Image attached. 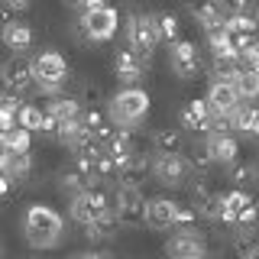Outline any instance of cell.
<instances>
[{
  "label": "cell",
  "mask_w": 259,
  "mask_h": 259,
  "mask_svg": "<svg viewBox=\"0 0 259 259\" xmlns=\"http://www.w3.org/2000/svg\"><path fill=\"white\" fill-rule=\"evenodd\" d=\"M230 126L240 130V133H246L249 140H259V110L249 107V104H237L230 113Z\"/></svg>",
  "instance_id": "cell-21"
},
{
  "label": "cell",
  "mask_w": 259,
  "mask_h": 259,
  "mask_svg": "<svg viewBox=\"0 0 259 259\" xmlns=\"http://www.w3.org/2000/svg\"><path fill=\"white\" fill-rule=\"evenodd\" d=\"M159 46V32L149 13H133L126 20V49L136 59H149L152 49Z\"/></svg>",
  "instance_id": "cell-4"
},
{
  "label": "cell",
  "mask_w": 259,
  "mask_h": 259,
  "mask_svg": "<svg viewBox=\"0 0 259 259\" xmlns=\"http://www.w3.org/2000/svg\"><path fill=\"white\" fill-rule=\"evenodd\" d=\"M149 113V94L143 88H120L107 104V120L120 130L136 126Z\"/></svg>",
  "instance_id": "cell-2"
},
{
  "label": "cell",
  "mask_w": 259,
  "mask_h": 259,
  "mask_svg": "<svg viewBox=\"0 0 259 259\" xmlns=\"http://www.w3.org/2000/svg\"><path fill=\"white\" fill-rule=\"evenodd\" d=\"M198 210L191 204H178V214H175V227H198Z\"/></svg>",
  "instance_id": "cell-35"
},
{
  "label": "cell",
  "mask_w": 259,
  "mask_h": 259,
  "mask_svg": "<svg viewBox=\"0 0 259 259\" xmlns=\"http://www.w3.org/2000/svg\"><path fill=\"white\" fill-rule=\"evenodd\" d=\"M224 29L230 32V36H246V32H256V20L249 13H227Z\"/></svg>",
  "instance_id": "cell-31"
},
{
  "label": "cell",
  "mask_w": 259,
  "mask_h": 259,
  "mask_svg": "<svg viewBox=\"0 0 259 259\" xmlns=\"http://www.w3.org/2000/svg\"><path fill=\"white\" fill-rule=\"evenodd\" d=\"M168 259H207V243L198 227H175V233L165 240Z\"/></svg>",
  "instance_id": "cell-5"
},
{
  "label": "cell",
  "mask_w": 259,
  "mask_h": 259,
  "mask_svg": "<svg viewBox=\"0 0 259 259\" xmlns=\"http://www.w3.org/2000/svg\"><path fill=\"white\" fill-rule=\"evenodd\" d=\"M68 214H71V221H75V224L88 227V224H94L97 217H107L110 214V198L104 191H97V188H88V191H81V194L71 198Z\"/></svg>",
  "instance_id": "cell-7"
},
{
  "label": "cell",
  "mask_w": 259,
  "mask_h": 259,
  "mask_svg": "<svg viewBox=\"0 0 259 259\" xmlns=\"http://www.w3.org/2000/svg\"><path fill=\"white\" fill-rule=\"evenodd\" d=\"M4 84H7L10 94H20L32 84V62L26 55H13V59L4 65Z\"/></svg>",
  "instance_id": "cell-13"
},
{
  "label": "cell",
  "mask_w": 259,
  "mask_h": 259,
  "mask_svg": "<svg viewBox=\"0 0 259 259\" xmlns=\"http://www.w3.org/2000/svg\"><path fill=\"white\" fill-rule=\"evenodd\" d=\"M227 7V13H246L249 7H253V0H221Z\"/></svg>",
  "instance_id": "cell-37"
},
{
  "label": "cell",
  "mask_w": 259,
  "mask_h": 259,
  "mask_svg": "<svg viewBox=\"0 0 259 259\" xmlns=\"http://www.w3.org/2000/svg\"><path fill=\"white\" fill-rule=\"evenodd\" d=\"M204 101H207L210 113H217V117H230L233 107L240 104V94H237V88L227 84V81H210Z\"/></svg>",
  "instance_id": "cell-12"
},
{
  "label": "cell",
  "mask_w": 259,
  "mask_h": 259,
  "mask_svg": "<svg viewBox=\"0 0 259 259\" xmlns=\"http://www.w3.org/2000/svg\"><path fill=\"white\" fill-rule=\"evenodd\" d=\"M233 88H237L240 101H256V97H259V71L240 68V75H237V81H233Z\"/></svg>",
  "instance_id": "cell-27"
},
{
  "label": "cell",
  "mask_w": 259,
  "mask_h": 259,
  "mask_svg": "<svg viewBox=\"0 0 259 259\" xmlns=\"http://www.w3.org/2000/svg\"><path fill=\"white\" fill-rule=\"evenodd\" d=\"M117 217L107 214V217H97L94 224H88L84 227V237L91 240V243H104V240H113V233H117Z\"/></svg>",
  "instance_id": "cell-26"
},
{
  "label": "cell",
  "mask_w": 259,
  "mask_h": 259,
  "mask_svg": "<svg viewBox=\"0 0 259 259\" xmlns=\"http://www.w3.org/2000/svg\"><path fill=\"white\" fill-rule=\"evenodd\" d=\"M182 152H185L182 130L162 126V130L152 133V156H182Z\"/></svg>",
  "instance_id": "cell-18"
},
{
  "label": "cell",
  "mask_w": 259,
  "mask_h": 259,
  "mask_svg": "<svg viewBox=\"0 0 259 259\" xmlns=\"http://www.w3.org/2000/svg\"><path fill=\"white\" fill-rule=\"evenodd\" d=\"M42 120H46V110L36 107V104H23L20 113H16V126H23L26 133H39V130H42Z\"/></svg>",
  "instance_id": "cell-28"
},
{
  "label": "cell",
  "mask_w": 259,
  "mask_h": 259,
  "mask_svg": "<svg viewBox=\"0 0 259 259\" xmlns=\"http://www.w3.org/2000/svg\"><path fill=\"white\" fill-rule=\"evenodd\" d=\"M13 178L10 175H4V172H0V198H7V194H10V188H13Z\"/></svg>",
  "instance_id": "cell-39"
},
{
  "label": "cell",
  "mask_w": 259,
  "mask_h": 259,
  "mask_svg": "<svg viewBox=\"0 0 259 259\" xmlns=\"http://www.w3.org/2000/svg\"><path fill=\"white\" fill-rule=\"evenodd\" d=\"M207 49H210L214 59H237V49H233V39H230L227 29H210L207 32Z\"/></svg>",
  "instance_id": "cell-23"
},
{
  "label": "cell",
  "mask_w": 259,
  "mask_h": 259,
  "mask_svg": "<svg viewBox=\"0 0 259 259\" xmlns=\"http://www.w3.org/2000/svg\"><path fill=\"white\" fill-rule=\"evenodd\" d=\"M0 39H4V46H10L13 52H26L32 46V29L20 20H10V23L0 26Z\"/></svg>",
  "instance_id": "cell-20"
},
{
  "label": "cell",
  "mask_w": 259,
  "mask_h": 259,
  "mask_svg": "<svg viewBox=\"0 0 259 259\" xmlns=\"http://www.w3.org/2000/svg\"><path fill=\"white\" fill-rule=\"evenodd\" d=\"M152 23H156V32H159V42L165 39V42H178V16L175 13H156L152 16Z\"/></svg>",
  "instance_id": "cell-30"
},
{
  "label": "cell",
  "mask_w": 259,
  "mask_h": 259,
  "mask_svg": "<svg viewBox=\"0 0 259 259\" xmlns=\"http://www.w3.org/2000/svg\"><path fill=\"white\" fill-rule=\"evenodd\" d=\"M185 162H188V168L194 175H204L214 162H210V152H207V143H194L188 146V156H185Z\"/></svg>",
  "instance_id": "cell-29"
},
{
  "label": "cell",
  "mask_w": 259,
  "mask_h": 259,
  "mask_svg": "<svg viewBox=\"0 0 259 259\" xmlns=\"http://www.w3.org/2000/svg\"><path fill=\"white\" fill-rule=\"evenodd\" d=\"M120 29V13L113 7H97V10H84L81 13V32H84L91 42H107L117 36Z\"/></svg>",
  "instance_id": "cell-6"
},
{
  "label": "cell",
  "mask_w": 259,
  "mask_h": 259,
  "mask_svg": "<svg viewBox=\"0 0 259 259\" xmlns=\"http://www.w3.org/2000/svg\"><path fill=\"white\" fill-rule=\"evenodd\" d=\"M29 172H32V156H29V152H7L4 175H10L13 182H20V178H26Z\"/></svg>",
  "instance_id": "cell-25"
},
{
  "label": "cell",
  "mask_w": 259,
  "mask_h": 259,
  "mask_svg": "<svg viewBox=\"0 0 259 259\" xmlns=\"http://www.w3.org/2000/svg\"><path fill=\"white\" fill-rule=\"evenodd\" d=\"M0 253H4V243H0Z\"/></svg>",
  "instance_id": "cell-45"
},
{
  "label": "cell",
  "mask_w": 259,
  "mask_h": 259,
  "mask_svg": "<svg viewBox=\"0 0 259 259\" xmlns=\"http://www.w3.org/2000/svg\"><path fill=\"white\" fill-rule=\"evenodd\" d=\"M246 259H259V243H256V246H253V253H249Z\"/></svg>",
  "instance_id": "cell-43"
},
{
  "label": "cell",
  "mask_w": 259,
  "mask_h": 259,
  "mask_svg": "<svg viewBox=\"0 0 259 259\" xmlns=\"http://www.w3.org/2000/svg\"><path fill=\"white\" fill-rule=\"evenodd\" d=\"M113 71L123 81V88H136V81L143 78V59H136L130 49H120L117 59H113Z\"/></svg>",
  "instance_id": "cell-16"
},
{
  "label": "cell",
  "mask_w": 259,
  "mask_h": 259,
  "mask_svg": "<svg viewBox=\"0 0 259 259\" xmlns=\"http://www.w3.org/2000/svg\"><path fill=\"white\" fill-rule=\"evenodd\" d=\"M168 65H172V71L178 78H194L201 71L198 46H194L191 39H178V42H172V49H168Z\"/></svg>",
  "instance_id": "cell-11"
},
{
  "label": "cell",
  "mask_w": 259,
  "mask_h": 259,
  "mask_svg": "<svg viewBox=\"0 0 259 259\" xmlns=\"http://www.w3.org/2000/svg\"><path fill=\"white\" fill-rule=\"evenodd\" d=\"M253 204V194L249 191H243V188H230V191H224L221 194V224H237V214L243 207H249Z\"/></svg>",
  "instance_id": "cell-17"
},
{
  "label": "cell",
  "mask_w": 259,
  "mask_h": 259,
  "mask_svg": "<svg viewBox=\"0 0 259 259\" xmlns=\"http://www.w3.org/2000/svg\"><path fill=\"white\" fill-rule=\"evenodd\" d=\"M62 4H65V7H71V10H78V7L84 10V0H62Z\"/></svg>",
  "instance_id": "cell-42"
},
{
  "label": "cell",
  "mask_w": 259,
  "mask_h": 259,
  "mask_svg": "<svg viewBox=\"0 0 259 259\" xmlns=\"http://www.w3.org/2000/svg\"><path fill=\"white\" fill-rule=\"evenodd\" d=\"M143 207H146L143 191L140 188H126V185H120L117 194H113V201H110V214L117 217L120 227L143 224Z\"/></svg>",
  "instance_id": "cell-8"
},
{
  "label": "cell",
  "mask_w": 259,
  "mask_h": 259,
  "mask_svg": "<svg viewBox=\"0 0 259 259\" xmlns=\"http://www.w3.org/2000/svg\"><path fill=\"white\" fill-rule=\"evenodd\" d=\"M23 237L32 249H52L65 237V217L49 204H29L23 210Z\"/></svg>",
  "instance_id": "cell-1"
},
{
  "label": "cell",
  "mask_w": 259,
  "mask_h": 259,
  "mask_svg": "<svg viewBox=\"0 0 259 259\" xmlns=\"http://www.w3.org/2000/svg\"><path fill=\"white\" fill-rule=\"evenodd\" d=\"M253 20H256V32H259V7H256V13H253Z\"/></svg>",
  "instance_id": "cell-44"
},
{
  "label": "cell",
  "mask_w": 259,
  "mask_h": 259,
  "mask_svg": "<svg viewBox=\"0 0 259 259\" xmlns=\"http://www.w3.org/2000/svg\"><path fill=\"white\" fill-rule=\"evenodd\" d=\"M32 81H36L46 94H55L65 81H68V62H65V55L55 52V49L39 52L36 62H32Z\"/></svg>",
  "instance_id": "cell-3"
},
{
  "label": "cell",
  "mask_w": 259,
  "mask_h": 259,
  "mask_svg": "<svg viewBox=\"0 0 259 259\" xmlns=\"http://www.w3.org/2000/svg\"><path fill=\"white\" fill-rule=\"evenodd\" d=\"M214 4H221V0H214Z\"/></svg>",
  "instance_id": "cell-47"
},
{
  "label": "cell",
  "mask_w": 259,
  "mask_h": 259,
  "mask_svg": "<svg viewBox=\"0 0 259 259\" xmlns=\"http://www.w3.org/2000/svg\"><path fill=\"white\" fill-rule=\"evenodd\" d=\"M149 152H133L123 165L117 168V175H120V185H126V188H140V185L149 178L152 172H149Z\"/></svg>",
  "instance_id": "cell-14"
},
{
  "label": "cell",
  "mask_w": 259,
  "mask_h": 259,
  "mask_svg": "<svg viewBox=\"0 0 259 259\" xmlns=\"http://www.w3.org/2000/svg\"><path fill=\"white\" fill-rule=\"evenodd\" d=\"M253 178H256V168L253 165H249V162H233V165H230V182H233V188H243V191H246V185L249 182H253Z\"/></svg>",
  "instance_id": "cell-33"
},
{
  "label": "cell",
  "mask_w": 259,
  "mask_h": 259,
  "mask_svg": "<svg viewBox=\"0 0 259 259\" xmlns=\"http://www.w3.org/2000/svg\"><path fill=\"white\" fill-rule=\"evenodd\" d=\"M210 107H207V101L204 97H194V101H188L182 107V126H188V130H198V133H204L207 123H210Z\"/></svg>",
  "instance_id": "cell-19"
},
{
  "label": "cell",
  "mask_w": 259,
  "mask_h": 259,
  "mask_svg": "<svg viewBox=\"0 0 259 259\" xmlns=\"http://www.w3.org/2000/svg\"><path fill=\"white\" fill-rule=\"evenodd\" d=\"M240 62H249V68H253V71H259V46L253 49V52H246Z\"/></svg>",
  "instance_id": "cell-40"
},
{
  "label": "cell",
  "mask_w": 259,
  "mask_h": 259,
  "mask_svg": "<svg viewBox=\"0 0 259 259\" xmlns=\"http://www.w3.org/2000/svg\"><path fill=\"white\" fill-rule=\"evenodd\" d=\"M210 75H214V81H227V84H233L237 75H240V62L237 59H214Z\"/></svg>",
  "instance_id": "cell-32"
},
{
  "label": "cell",
  "mask_w": 259,
  "mask_h": 259,
  "mask_svg": "<svg viewBox=\"0 0 259 259\" xmlns=\"http://www.w3.org/2000/svg\"><path fill=\"white\" fill-rule=\"evenodd\" d=\"M207 152H210V162H221V165H233L240 159V143L233 140V133H224V136H207Z\"/></svg>",
  "instance_id": "cell-15"
},
{
  "label": "cell",
  "mask_w": 259,
  "mask_h": 259,
  "mask_svg": "<svg viewBox=\"0 0 259 259\" xmlns=\"http://www.w3.org/2000/svg\"><path fill=\"white\" fill-rule=\"evenodd\" d=\"M0 149L4 152H29L32 149V133H26L23 126L7 130V133H0Z\"/></svg>",
  "instance_id": "cell-24"
},
{
  "label": "cell",
  "mask_w": 259,
  "mask_h": 259,
  "mask_svg": "<svg viewBox=\"0 0 259 259\" xmlns=\"http://www.w3.org/2000/svg\"><path fill=\"white\" fill-rule=\"evenodd\" d=\"M78 113H81V104H78V97L55 94L52 101L46 104V117L59 120V123H65V120H78Z\"/></svg>",
  "instance_id": "cell-22"
},
{
  "label": "cell",
  "mask_w": 259,
  "mask_h": 259,
  "mask_svg": "<svg viewBox=\"0 0 259 259\" xmlns=\"http://www.w3.org/2000/svg\"><path fill=\"white\" fill-rule=\"evenodd\" d=\"M175 214H178V201L172 198H146V207H143V224L149 230H175Z\"/></svg>",
  "instance_id": "cell-10"
},
{
  "label": "cell",
  "mask_w": 259,
  "mask_h": 259,
  "mask_svg": "<svg viewBox=\"0 0 259 259\" xmlns=\"http://www.w3.org/2000/svg\"><path fill=\"white\" fill-rule=\"evenodd\" d=\"M20 107H23L20 94H0V113H10V117H16Z\"/></svg>",
  "instance_id": "cell-36"
},
{
  "label": "cell",
  "mask_w": 259,
  "mask_h": 259,
  "mask_svg": "<svg viewBox=\"0 0 259 259\" xmlns=\"http://www.w3.org/2000/svg\"><path fill=\"white\" fill-rule=\"evenodd\" d=\"M68 259H110L107 253H97V249H84V253H75V256H68Z\"/></svg>",
  "instance_id": "cell-38"
},
{
  "label": "cell",
  "mask_w": 259,
  "mask_h": 259,
  "mask_svg": "<svg viewBox=\"0 0 259 259\" xmlns=\"http://www.w3.org/2000/svg\"><path fill=\"white\" fill-rule=\"evenodd\" d=\"M78 104H84V107H97V104H104V88L94 84V81H88V84L81 88V94H78Z\"/></svg>",
  "instance_id": "cell-34"
},
{
  "label": "cell",
  "mask_w": 259,
  "mask_h": 259,
  "mask_svg": "<svg viewBox=\"0 0 259 259\" xmlns=\"http://www.w3.org/2000/svg\"><path fill=\"white\" fill-rule=\"evenodd\" d=\"M256 175H259V165H256Z\"/></svg>",
  "instance_id": "cell-46"
},
{
  "label": "cell",
  "mask_w": 259,
  "mask_h": 259,
  "mask_svg": "<svg viewBox=\"0 0 259 259\" xmlns=\"http://www.w3.org/2000/svg\"><path fill=\"white\" fill-rule=\"evenodd\" d=\"M149 172L159 185H165V188H182V185L188 182L191 168H188V162H185V156H152Z\"/></svg>",
  "instance_id": "cell-9"
},
{
  "label": "cell",
  "mask_w": 259,
  "mask_h": 259,
  "mask_svg": "<svg viewBox=\"0 0 259 259\" xmlns=\"http://www.w3.org/2000/svg\"><path fill=\"white\" fill-rule=\"evenodd\" d=\"M7 7H10V10H26L29 7V0H4Z\"/></svg>",
  "instance_id": "cell-41"
}]
</instances>
